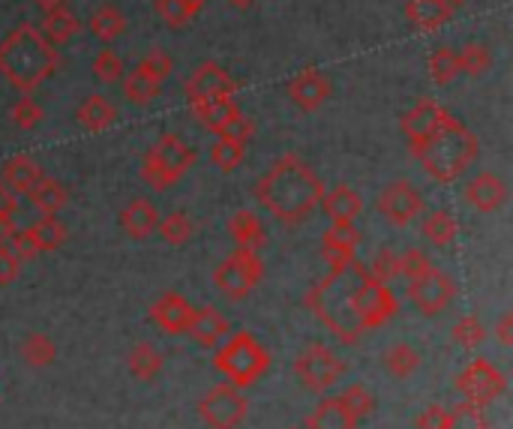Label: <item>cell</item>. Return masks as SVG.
I'll return each mask as SVG.
<instances>
[{"instance_id": "obj_16", "label": "cell", "mask_w": 513, "mask_h": 429, "mask_svg": "<svg viewBox=\"0 0 513 429\" xmlns=\"http://www.w3.org/2000/svg\"><path fill=\"white\" fill-rule=\"evenodd\" d=\"M192 108V117L198 120V126H204L207 132L219 135L234 117H240V105L234 96H207V99H195L189 102Z\"/></svg>"}, {"instance_id": "obj_23", "label": "cell", "mask_w": 513, "mask_h": 429, "mask_svg": "<svg viewBox=\"0 0 513 429\" xmlns=\"http://www.w3.org/2000/svg\"><path fill=\"white\" fill-rule=\"evenodd\" d=\"M321 207H324V213H327L333 222L351 225V222L360 216V210H363V198H360L351 186L339 183V186H333V189H324Z\"/></svg>"}, {"instance_id": "obj_35", "label": "cell", "mask_w": 513, "mask_h": 429, "mask_svg": "<svg viewBox=\"0 0 513 429\" xmlns=\"http://www.w3.org/2000/svg\"><path fill=\"white\" fill-rule=\"evenodd\" d=\"M429 75L438 87H447L453 84L462 72H459V57H456V48L450 45H438L432 54H429Z\"/></svg>"}, {"instance_id": "obj_52", "label": "cell", "mask_w": 513, "mask_h": 429, "mask_svg": "<svg viewBox=\"0 0 513 429\" xmlns=\"http://www.w3.org/2000/svg\"><path fill=\"white\" fill-rule=\"evenodd\" d=\"M414 423H417V429H447V408L429 405Z\"/></svg>"}, {"instance_id": "obj_37", "label": "cell", "mask_w": 513, "mask_h": 429, "mask_svg": "<svg viewBox=\"0 0 513 429\" xmlns=\"http://www.w3.org/2000/svg\"><path fill=\"white\" fill-rule=\"evenodd\" d=\"M456 57H459V72H465L471 78H480L492 66V51L483 42H465L456 51Z\"/></svg>"}, {"instance_id": "obj_36", "label": "cell", "mask_w": 513, "mask_h": 429, "mask_svg": "<svg viewBox=\"0 0 513 429\" xmlns=\"http://www.w3.org/2000/svg\"><path fill=\"white\" fill-rule=\"evenodd\" d=\"M243 153H246V144L243 141H234L228 135H216V141L210 144V162L219 168V171H234L240 162H243Z\"/></svg>"}, {"instance_id": "obj_32", "label": "cell", "mask_w": 513, "mask_h": 429, "mask_svg": "<svg viewBox=\"0 0 513 429\" xmlns=\"http://www.w3.org/2000/svg\"><path fill=\"white\" fill-rule=\"evenodd\" d=\"M24 231H27V237L33 240L36 252H54V249H60L63 240H66V225H63L57 216H42L39 222L27 225Z\"/></svg>"}, {"instance_id": "obj_27", "label": "cell", "mask_w": 513, "mask_h": 429, "mask_svg": "<svg viewBox=\"0 0 513 429\" xmlns=\"http://www.w3.org/2000/svg\"><path fill=\"white\" fill-rule=\"evenodd\" d=\"M42 174H45L42 165H39L33 156H27V153L9 156V159L3 162V168H0V180H3L12 192H27Z\"/></svg>"}, {"instance_id": "obj_3", "label": "cell", "mask_w": 513, "mask_h": 429, "mask_svg": "<svg viewBox=\"0 0 513 429\" xmlns=\"http://www.w3.org/2000/svg\"><path fill=\"white\" fill-rule=\"evenodd\" d=\"M60 66L57 48L30 21L0 39V75L24 96H33Z\"/></svg>"}, {"instance_id": "obj_42", "label": "cell", "mask_w": 513, "mask_h": 429, "mask_svg": "<svg viewBox=\"0 0 513 429\" xmlns=\"http://www.w3.org/2000/svg\"><path fill=\"white\" fill-rule=\"evenodd\" d=\"M45 117V111H42V105L33 99V96H18L15 102H12V108H9V120L18 126V129H36L39 126V120Z\"/></svg>"}, {"instance_id": "obj_44", "label": "cell", "mask_w": 513, "mask_h": 429, "mask_svg": "<svg viewBox=\"0 0 513 429\" xmlns=\"http://www.w3.org/2000/svg\"><path fill=\"white\" fill-rule=\"evenodd\" d=\"M450 336H453V342H456L459 348H477V345L486 339V327H483V321H480L477 315H462V318L453 324Z\"/></svg>"}, {"instance_id": "obj_59", "label": "cell", "mask_w": 513, "mask_h": 429, "mask_svg": "<svg viewBox=\"0 0 513 429\" xmlns=\"http://www.w3.org/2000/svg\"><path fill=\"white\" fill-rule=\"evenodd\" d=\"M228 3H231L234 9H249V6H252L255 0H228Z\"/></svg>"}, {"instance_id": "obj_11", "label": "cell", "mask_w": 513, "mask_h": 429, "mask_svg": "<svg viewBox=\"0 0 513 429\" xmlns=\"http://www.w3.org/2000/svg\"><path fill=\"white\" fill-rule=\"evenodd\" d=\"M378 213L393 225V228H405L411 225L420 213H423V195L417 192V186L405 177L387 183L378 195Z\"/></svg>"}, {"instance_id": "obj_24", "label": "cell", "mask_w": 513, "mask_h": 429, "mask_svg": "<svg viewBox=\"0 0 513 429\" xmlns=\"http://www.w3.org/2000/svg\"><path fill=\"white\" fill-rule=\"evenodd\" d=\"M354 426H357V417L345 408L339 396L321 399L306 417V429H354Z\"/></svg>"}, {"instance_id": "obj_30", "label": "cell", "mask_w": 513, "mask_h": 429, "mask_svg": "<svg viewBox=\"0 0 513 429\" xmlns=\"http://www.w3.org/2000/svg\"><path fill=\"white\" fill-rule=\"evenodd\" d=\"M87 27H90V33L99 39V42H114L117 36H123V30H126V15L114 6V3H105V6H99L90 18H87Z\"/></svg>"}, {"instance_id": "obj_51", "label": "cell", "mask_w": 513, "mask_h": 429, "mask_svg": "<svg viewBox=\"0 0 513 429\" xmlns=\"http://www.w3.org/2000/svg\"><path fill=\"white\" fill-rule=\"evenodd\" d=\"M219 135H228V138H234V141H243V144H246V141L255 135V123H252L246 114H240V117H234V120L219 132Z\"/></svg>"}, {"instance_id": "obj_13", "label": "cell", "mask_w": 513, "mask_h": 429, "mask_svg": "<svg viewBox=\"0 0 513 429\" xmlns=\"http://www.w3.org/2000/svg\"><path fill=\"white\" fill-rule=\"evenodd\" d=\"M240 87V81L216 60H204L192 69V75L183 84V93L189 102L195 99H207V96H234Z\"/></svg>"}, {"instance_id": "obj_43", "label": "cell", "mask_w": 513, "mask_h": 429, "mask_svg": "<svg viewBox=\"0 0 513 429\" xmlns=\"http://www.w3.org/2000/svg\"><path fill=\"white\" fill-rule=\"evenodd\" d=\"M57 348L54 342L45 336V333H30L24 342H21V357L30 363V366H48L54 360Z\"/></svg>"}, {"instance_id": "obj_60", "label": "cell", "mask_w": 513, "mask_h": 429, "mask_svg": "<svg viewBox=\"0 0 513 429\" xmlns=\"http://www.w3.org/2000/svg\"><path fill=\"white\" fill-rule=\"evenodd\" d=\"M447 3H450V6H453V9H456V6H462V3H465V0H447Z\"/></svg>"}, {"instance_id": "obj_15", "label": "cell", "mask_w": 513, "mask_h": 429, "mask_svg": "<svg viewBox=\"0 0 513 429\" xmlns=\"http://www.w3.org/2000/svg\"><path fill=\"white\" fill-rule=\"evenodd\" d=\"M444 114H447V108H444L441 102H435L432 96H423V99H417V102L399 117V129H402L405 141L414 144V141L426 138V135L441 123Z\"/></svg>"}, {"instance_id": "obj_34", "label": "cell", "mask_w": 513, "mask_h": 429, "mask_svg": "<svg viewBox=\"0 0 513 429\" xmlns=\"http://www.w3.org/2000/svg\"><path fill=\"white\" fill-rule=\"evenodd\" d=\"M126 366H129V372H132L135 378L150 381V378L159 375V369H162V351H159L156 345H150V342H138V345L129 351Z\"/></svg>"}, {"instance_id": "obj_20", "label": "cell", "mask_w": 513, "mask_h": 429, "mask_svg": "<svg viewBox=\"0 0 513 429\" xmlns=\"http://www.w3.org/2000/svg\"><path fill=\"white\" fill-rule=\"evenodd\" d=\"M357 246H360V231L354 228V222H351V225L333 222V225L324 231V237H321V255H324V261H327L330 267H333V264L351 261L354 252H357Z\"/></svg>"}, {"instance_id": "obj_6", "label": "cell", "mask_w": 513, "mask_h": 429, "mask_svg": "<svg viewBox=\"0 0 513 429\" xmlns=\"http://www.w3.org/2000/svg\"><path fill=\"white\" fill-rule=\"evenodd\" d=\"M213 366L234 384V387H246V384H255L267 366H270V354L264 351V345L249 333V330H240L234 333L231 339L219 342L213 348Z\"/></svg>"}, {"instance_id": "obj_55", "label": "cell", "mask_w": 513, "mask_h": 429, "mask_svg": "<svg viewBox=\"0 0 513 429\" xmlns=\"http://www.w3.org/2000/svg\"><path fill=\"white\" fill-rule=\"evenodd\" d=\"M15 210H18V192H12V189L0 180V213L15 216Z\"/></svg>"}, {"instance_id": "obj_9", "label": "cell", "mask_w": 513, "mask_h": 429, "mask_svg": "<svg viewBox=\"0 0 513 429\" xmlns=\"http://www.w3.org/2000/svg\"><path fill=\"white\" fill-rule=\"evenodd\" d=\"M246 408V396L240 393V387L228 381L204 393V399L198 402V417L210 429H237L246 417Z\"/></svg>"}, {"instance_id": "obj_31", "label": "cell", "mask_w": 513, "mask_h": 429, "mask_svg": "<svg viewBox=\"0 0 513 429\" xmlns=\"http://www.w3.org/2000/svg\"><path fill=\"white\" fill-rule=\"evenodd\" d=\"M420 231H423V237H426L432 246L444 249V246H450V243L456 240L459 222H456V216H453L450 210H432V213H426Z\"/></svg>"}, {"instance_id": "obj_54", "label": "cell", "mask_w": 513, "mask_h": 429, "mask_svg": "<svg viewBox=\"0 0 513 429\" xmlns=\"http://www.w3.org/2000/svg\"><path fill=\"white\" fill-rule=\"evenodd\" d=\"M495 336H498V342H501L504 348H510V345H513V312H504V315L498 318V324H495Z\"/></svg>"}, {"instance_id": "obj_47", "label": "cell", "mask_w": 513, "mask_h": 429, "mask_svg": "<svg viewBox=\"0 0 513 429\" xmlns=\"http://www.w3.org/2000/svg\"><path fill=\"white\" fill-rule=\"evenodd\" d=\"M339 399L345 402V408L360 420V417H366V414H372V408H375V396L363 387V384H351L345 393H339Z\"/></svg>"}, {"instance_id": "obj_40", "label": "cell", "mask_w": 513, "mask_h": 429, "mask_svg": "<svg viewBox=\"0 0 513 429\" xmlns=\"http://www.w3.org/2000/svg\"><path fill=\"white\" fill-rule=\"evenodd\" d=\"M384 366H387L390 375L408 378V375L420 366V354H417V348H411L408 342H399V345H393V348L384 354Z\"/></svg>"}, {"instance_id": "obj_1", "label": "cell", "mask_w": 513, "mask_h": 429, "mask_svg": "<svg viewBox=\"0 0 513 429\" xmlns=\"http://www.w3.org/2000/svg\"><path fill=\"white\" fill-rule=\"evenodd\" d=\"M303 303L342 345H357L366 330L387 324L399 309L387 282H378L357 258L333 264L306 291Z\"/></svg>"}, {"instance_id": "obj_48", "label": "cell", "mask_w": 513, "mask_h": 429, "mask_svg": "<svg viewBox=\"0 0 513 429\" xmlns=\"http://www.w3.org/2000/svg\"><path fill=\"white\" fill-rule=\"evenodd\" d=\"M378 282H390V279H396L399 276V252H393V249H378L375 252V258H372V264L366 267Z\"/></svg>"}, {"instance_id": "obj_57", "label": "cell", "mask_w": 513, "mask_h": 429, "mask_svg": "<svg viewBox=\"0 0 513 429\" xmlns=\"http://www.w3.org/2000/svg\"><path fill=\"white\" fill-rule=\"evenodd\" d=\"M42 12H48V9H57V6H63L66 0H33Z\"/></svg>"}, {"instance_id": "obj_10", "label": "cell", "mask_w": 513, "mask_h": 429, "mask_svg": "<svg viewBox=\"0 0 513 429\" xmlns=\"http://www.w3.org/2000/svg\"><path fill=\"white\" fill-rule=\"evenodd\" d=\"M453 297H456V282L444 270H438L435 264H429L423 273L408 279V300L423 315H438L441 309L450 306Z\"/></svg>"}, {"instance_id": "obj_21", "label": "cell", "mask_w": 513, "mask_h": 429, "mask_svg": "<svg viewBox=\"0 0 513 429\" xmlns=\"http://www.w3.org/2000/svg\"><path fill=\"white\" fill-rule=\"evenodd\" d=\"M453 12L456 9L447 0H408L405 3V18L420 33H432V30L444 27L453 18Z\"/></svg>"}, {"instance_id": "obj_22", "label": "cell", "mask_w": 513, "mask_h": 429, "mask_svg": "<svg viewBox=\"0 0 513 429\" xmlns=\"http://www.w3.org/2000/svg\"><path fill=\"white\" fill-rule=\"evenodd\" d=\"M120 225H123V231H126L129 237L144 240V237H150V234L156 231V225H159V210H156V204L147 201V198H132V201L123 207V213H120Z\"/></svg>"}, {"instance_id": "obj_38", "label": "cell", "mask_w": 513, "mask_h": 429, "mask_svg": "<svg viewBox=\"0 0 513 429\" xmlns=\"http://www.w3.org/2000/svg\"><path fill=\"white\" fill-rule=\"evenodd\" d=\"M156 231L162 234V240L165 243H171V246H183V243H189V237H192V219H189V213H183V210H171L168 216H162L159 219V225H156Z\"/></svg>"}, {"instance_id": "obj_41", "label": "cell", "mask_w": 513, "mask_h": 429, "mask_svg": "<svg viewBox=\"0 0 513 429\" xmlns=\"http://www.w3.org/2000/svg\"><path fill=\"white\" fill-rule=\"evenodd\" d=\"M123 75H126V66H123V57L114 48H102L93 57V78L99 84H117Z\"/></svg>"}, {"instance_id": "obj_29", "label": "cell", "mask_w": 513, "mask_h": 429, "mask_svg": "<svg viewBox=\"0 0 513 429\" xmlns=\"http://www.w3.org/2000/svg\"><path fill=\"white\" fill-rule=\"evenodd\" d=\"M75 120H78L81 129H87V132H102V129H108V126L117 120V108H114L102 93H90V96L78 105Z\"/></svg>"}, {"instance_id": "obj_45", "label": "cell", "mask_w": 513, "mask_h": 429, "mask_svg": "<svg viewBox=\"0 0 513 429\" xmlns=\"http://www.w3.org/2000/svg\"><path fill=\"white\" fill-rule=\"evenodd\" d=\"M138 72H144L147 78H153V81H165L168 75H171V69H174V60H171V54L165 51V48H150L141 60H138V66H135Z\"/></svg>"}, {"instance_id": "obj_39", "label": "cell", "mask_w": 513, "mask_h": 429, "mask_svg": "<svg viewBox=\"0 0 513 429\" xmlns=\"http://www.w3.org/2000/svg\"><path fill=\"white\" fill-rule=\"evenodd\" d=\"M447 429H489V423L480 405L462 399L453 408H447Z\"/></svg>"}, {"instance_id": "obj_19", "label": "cell", "mask_w": 513, "mask_h": 429, "mask_svg": "<svg viewBox=\"0 0 513 429\" xmlns=\"http://www.w3.org/2000/svg\"><path fill=\"white\" fill-rule=\"evenodd\" d=\"M192 309L189 300L177 291H165L153 306H150V321H156L165 333H186L189 321H192Z\"/></svg>"}, {"instance_id": "obj_58", "label": "cell", "mask_w": 513, "mask_h": 429, "mask_svg": "<svg viewBox=\"0 0 513 429\" xmlns=\"http://www.w3.org/2000/svg\"><path fill=\"white\" fill-rule=\"evenodd\" d=\"M183 3H186V6H192L195 12H201V9H204V6H207L210 0H183Z\"/></svg>"}, {"instance_id": "obj_8", "label": "cell", "mask_w": 513, "mask_h": 429, "mask_svg": "<svg viewBox=\"0 0 513 429\" xmlns=\"http://www.w3.org/2000/svg\"><path fill=\"white\" fill-rule=\"evenodd\" d=\"M456 390L462 393L465 402H474V405H489L495 402L504 390H507V378L504 372L489 363L486 357H474L459 375H456Z\"/></svg>"}, {"instance_id": "obj_25", "label": "cell", "mask_w": 513, "mask_h": 429, "mask_svg": "<svg viewBox=\"0 0 513 429\" xmlns=\"http://www.w3.org/2000/svg\"><path fill=\"white\" fill-rule=\"evenodd\" d=\"M27 201L36 207V210H42V216H57L66 204H69V192H66V186L60 183V180H54V177H39L27 192Z\"/></svg>"}, {"instance_id": "obj_26", "label": "cell", "mask_w": 513, "mask_h": 429, "mask_svg": "<svg viewBox=\"0 0 513 429\" xmlns=\"http://www.w3.org/2000/svg\"><path fill=\"white\" fill-rule=\"evenodd\" d=\"M78 30H81V21H78V15H75L66 3L57 6V9L42 12L39 33H42L51 45H66Z\"/></svg>"}, {"instance_id": "obj_18", "label": "cell", "mask_w": 513, "mask_h": 429, "mask_svg": "<svg viewBox=\"0 0 513 429\" xmlns=\"http://www.w3.org/2000/svg\"><path fill=\"white\" fill-rule=\"evenodd\" d=\"M186 333L192 336V342L198 348H216L228 336V318L216 306L207 303L201 309H192V321H189Z\"/></svg>"}, {"instance_id": "obj_7", "label": "cell", "mask_w": 513, "mask_h": 429, "mask_svg": "<svg viewBox=\"0 0 513 429\" xmlns=\"http://www.w3.org/2000/svg\"><path fill=\"white\" fill-rule=\"evenodd\" d=\"M264 276V261L255 249H234L216 270H213V285L225 300L240 303L249 297V291L261 282Z\"/></svg>"}, {"instance_id": "obj_5", "label": "cell", "mask_w": 513, "mask_h": 429, "mask_svg": "<svg viewBox=\"0 0 513 429\" xmlns=\"http://www.w3.org/2000/svg\"><path fill=\"white\" fill-rule=\"evenodd\" d=\"M195 159L198 153L192 144H186L177 132H162L144 153L141 177L153 192H165L195 165Z\"/></svg>"}, {"instance_id": "obj_53", "label": "cell", "mask_w": 513, "mask_h": 429, "mask_svg": "<svg viewBox=\"0 0 513 429\" xmlns=\"http://www.w3.org/2000/svg\"><path fill=\"white\" fill-rule=\"evenodd\" d=\"M18 276H21V261L6 246H0V285H9Z\"/></svg>"}, {"instance_id": "obj_28", "label": "cell", "mask_w": 513, "mask_h": 429, "mask_svg": "<svg viewBox=\"0 0 513 429\" xmlns=\"http://www.w3.org/2000/svg\"><path fill=\"white\" fill-rule=\"evenodd\" d=\"M228 234L234 237V243L240 249H255L258 252L267 243V228H264V222L252 210H237L228 219Z\"/></svg>"}, {"instance_id": "obj_2", "label": "cell", "mask_w": 513, "mask_h": 429, "mask_svg": "<svg viewBox=\"0 0 513 429\" xmlns=\"http://www.w3.org/2000/svg\"><path fill=\"white\" fill-rule=\"evenodd\" d=\"M324 180L297 156L282 153L273 165L255 180V201L273 213L282 225L303 222L324 198Z\"/></svg>"}, {"instance_id": "obj_33", "label": "cell", "mask_w": 513, "mask_h": 429, "mask_svg": "<svg viewBox=\"0 0 513 429\" xmlns=\"http://www.w3.org/2000/svg\"><path fill=\"white\" fill-rule=\"evenodd\" d=\"M120 87H123L126 102H132V105H150V102L162 93V84L153 81V78H147V75L138 72V69L126 72V75L120 78Z\"/></svg>"}, {"instance_id": "obj_46", "label": "cell", "mask_w": 513, "mask_h": 429, "mask_svg": "<svg viewBox=\"0 0 513 429\" xmlns=\"http://www.w3.org/2000/svg\"><path fill=\"white\" fill-rule=\"evenodd\" d=\"M156 12L168 27H186L198 12L192 6H186L183 0H156Z\"/></svg>"}, {"instance_id": "obj_49", "label": "cell", "mask_w": 513, "mask_h": 429, "mask_svg": "<svg viewBox=\"0 0 513 429\" xmlns=\"http://www.w3.org/2000/svg\"><path fill=\"white\" fill-rule=\"evenodd\" d=\"M429 264H432V261H429V258H426V252H423V249H417V246H411V249L399 252V276H405V279H414V276H417V273H423Z\"/></svg>"}, {"instance_id": "obj_12", "label": "cell", "mask_w": 513, "mask_h": 429, "mask_svg": "<svg viewBox=\"0 0 513 429\" xmlns=\"http://www.w3.org/2000/svg\"><path fill=\"white\" fill-rule=\"evenodd\" d=\"M342 360L321 342H312L297 360H294V375L303 381V387L309 390H327L330 384L339 381L342 375Z\"/></svg>"}, {"instance_id": "obj_14", "label": "cell", "mask_w": 513, "mask_h": 429, "mask_svg": "<svg viewBox=\"0 0 513 429\" xmlns=\"http://www.w3.org/2000/svg\"><path fill=\"white\" fill-rule=\"evenodd\" d=\"M327 96H330V81H327V75H324L321 69H315V66H306L303 72H297V75L288 81V99H291L300 111H306V114L318 111V108L327 102Z\"/></svg>"}, {"instance_id": "obj_4", "label": "cell", "mask_w": 513, "mask_h": 429, "mask_svg": "<svg viewBox=\"0 0 513 429\" xmlns=\"http://www.w3.org/2000/svg\"><path fill=\"white\" fill-rule=\"evenodd\" d=\"M411 156L420 162V168L438 180V183H453L480 153V141L477 135L456 120L450 111L441 117V123L420 141L408 144Z\"/></svg>"}, {"instance_id": "obj_50", "label": "cell", "mask_w": 513, "mask_h": 429, "mask_svg": "<svg viewBox=\"0 0 513 429\" xmlns=\"http://www.w3.org/2000/svg\"><path fill=\"white\" fill-rule=\"evenodd\" d=\"M6 249H9L21 264H24V261H33V258L39 255V252H36V246H33V240L27 237V231H24V228H21V231H15V234L9 237Z\"/></svg>"}, {"instance_id": "obj_17", "label": "cell", "mask_w": 513, "mask_h": 429, "mask_svg": "<svg viewBox=\"0 0 513 429\" xmlns=\"http://www.w3.org/2000/svg\"><path fill=\"white\" fill-rule=\"evenodd\" d=\"M465 201L480 210V213H492L507 201V183L495 174V171H480L468 180L465 186Z\"/></svg>"}, {"instance_id": "obj_56", "label": "cell", "mask_w": 513, "mask_h": 429, "mask_svg": "<svg viewBox=\"0 0 513 429\" xmlns=\"http://www.w3.org/2000/svg\"><path fill=\"white\" fill-rule=\"evenodd\" d=\"M15 231H18V228H15V219H12L9 213H0V246H6L9 237H12Z\"/></svg>"}]
</instances>
